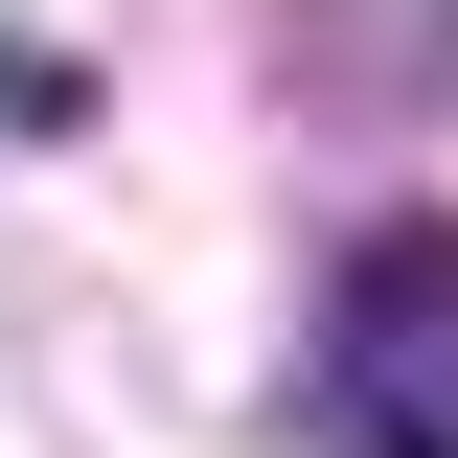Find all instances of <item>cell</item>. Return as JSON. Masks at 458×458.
Instances as JSON below:
<instances>
[{"label":"cell","mask_w":458,"mask_h":458,"mask_svg":"<svg viewBox=\"0 0 458 458\" xmlns=\"http://www.w3.org/2000/svg\"><path fill=\"white\" fill-rule=\"evenodd\" d=\"M321 412H344V458H458V229H367L344 252Z\"/></svg>","instance_id":"6da1fadb"}]
</instances>
